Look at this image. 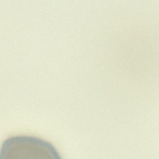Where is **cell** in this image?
Listing matches in <instances>:
<instances>
[{
    "label": "cell",
    "mask_w": 159,
    "mask_h": 159,
    "mask_svg": "<svg viewBox=\"0 0 159 159\" xmlns=\"http://www.w3.org/2000/svg\"><path fill=\"white\" fill-rule=\"evenodd\" d=\"M0 159H62L53 145L35 136L19 135L6 139L0 148Z\"/></svg>",
    "instance_id": "6da1fadb"
}]
</instances>
